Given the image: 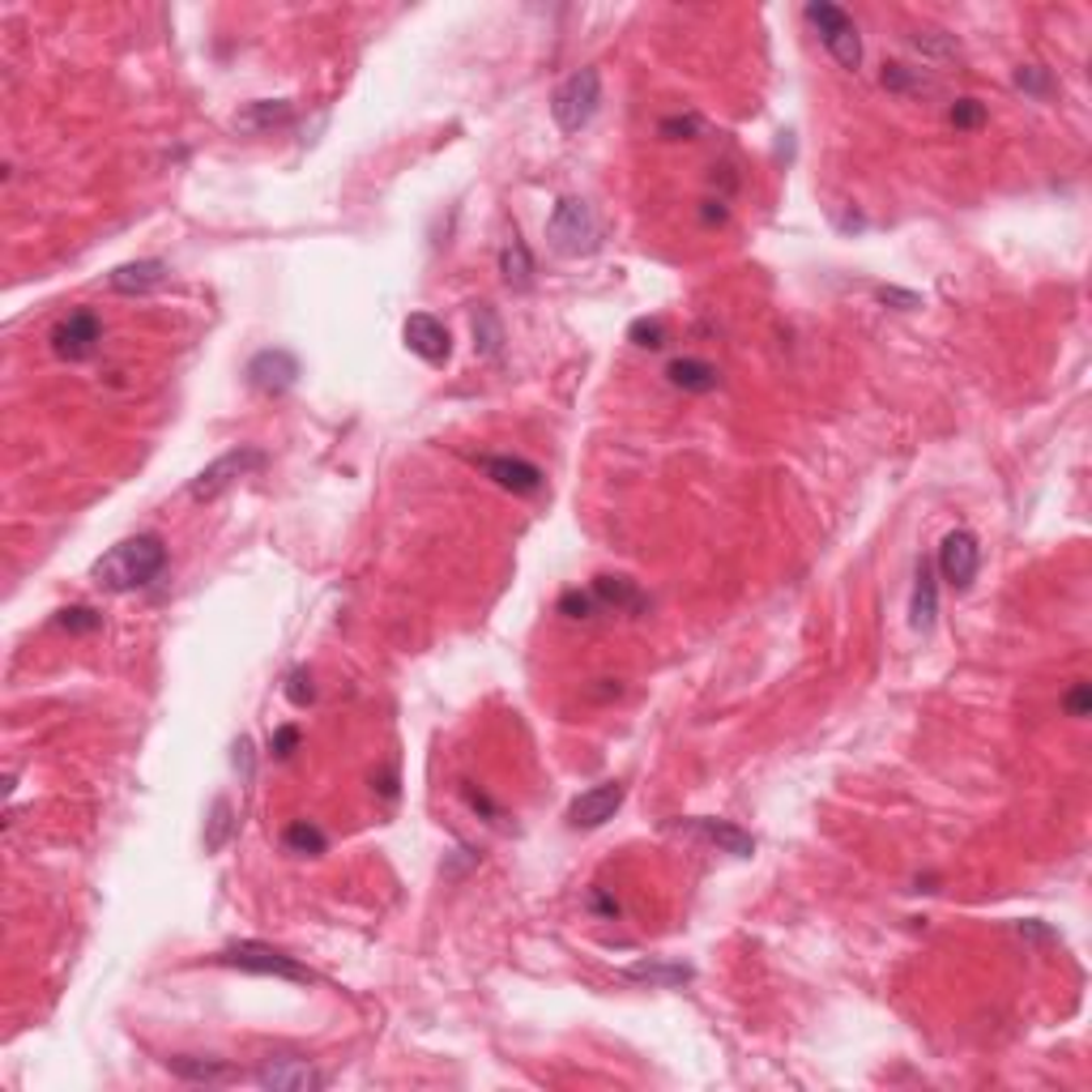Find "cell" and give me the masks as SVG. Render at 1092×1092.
<instances>
[{
    "label": "cell",
    "mask_w": 1092,
    "mask_h": 1092,
    "mask_svg": "<svg viewBox=\"0 0 1092 1092\" xmlns=\"http://www.w3.org/2000/svg\"><path fill=\"white\" fill-rule=\"evenodd\" d=\"M163 568H167L163 538L158 534H137V538L116 542L107 555H98L90 564V581L103 594H133V589H145Z\"/></svg>",
    "instance_id": "6da1fadb"
},
{
    "label": "cell",
    "mask_w": 1092,
    "mask_h": 1092,
    "mask_svg": "<svg viewBox=\"0 0 1092 1092\" xmlns=\"http://www.w3.org/2000/svg\"><path fill=\"white\" fill-rule=\"evenodd\" d=\"M547 240L559 257H589L602 248V222L594 218L589 201L581 197H564L547 222Z\"/></svg>",
    "instance_id": "7a4b0ae2"
},
{
    "label": "cell",
    "mask_w": 1092,
    "mask_h": 1092,
    "mask_svg": "<svg viewBox=\"0 0 1092 1092\" xmlns=\"http://www.w3.org/2000/svg\"><path fill=\"white\" fill-rule=\"evenodd\" d=\"M598 107H602V73L594 64L568 73L559 81V90L551 94V116L564 133H581L598 116Z\"/></svg>",
    "instance_id": "3957f363"
},
{
    "label": "cell",
    "mask_w": 1092,
    "mask_h": 1092,
    "mask_svg": "<svg viewBox=\"0 0 1092 1092\" xmlns=\"http://www.w3.org/2000/svg\"><path fill=\"white\" fill-rule=\"evenodd\" d=\"M218 965L227 969H240V973H257V978H282V982H317L308 965H299L295 956L270 948V943H257V939H244V943H231L214 956Z\"/></svg>",
    "instance_id": "277c9868"
},
{
    "label": "cell",
    "mask_w": 1092,
    "mask_h": 1092,
    "mask_svg": "<svg viewBox=\"0 0 1092 1092\" xmlns=\"http://www.w3.org/2000/svg\"><path fill=\"white\" fill-rule=\"evenodd\" d=\"M806 21L819 30V39H824V47L832 51V60L841 64V68H858L862 64V39H858V26H853V17L841 9V4H828V0H811L806 4Z\"/></svg>",
    "instance_id": "5b68a950"
},
{
    "label": "cell",
    "mask_w": 1092,
    "mask_h": 1092,
    "mask_svg": "<svg viewBox=\"0 0 1092 1092\" xmlns=\"http://www.w3.org/2000/svg\"><path fill=\"white\" fill-rule=\"evenodd\" d=\"M257 470H265V452L252 448V444H240V448L222 452L218 461H210V465L193 478L188 495H193L197 504H210V499H218L227 487H235L240 478H248V474H257Z\"/></svg>",
    "instance_id": "8992f818"
},
{
    "label": "cell",
    "mask_w": 1092,
    "mask_h": 1092,
    "mask_svg": "<svg viewBox=\"0 0 1092 1092\" xmlns=\"http://www.w3.org/2000/svg\"><path fill=\"white\" fill-rule=\"evenodd\" d=\"M935 568L939 576L952 585V589H969L978 568H982V547L969 529H952L943 542H939V555H935Z\"/></svg>",
    "instance_id": "52a82bcc"
},
{
    "label": "cell",
    "mask_w": 1092,
    "mask_h": 1092,
    "mask_svg": "<svg viewBox=\"0 0 1092 1092\" xmlns=\"http://www.w3.org/2000/svg\"><path fill=\"white\" fill-rule=\"evenodd\" d=\"M98 342H103V321L94 317V312H68L56 329H51V351L60 355V359H68V364H81V359H90L94 351H98Z\"/></svg>",
    "instance_id": "ba28073f"
},
{
    "label": "cell",
    "mask_w": 1092,
    "mask_h": 1092,
    "mask_svg": "<svg viewBox=\"0 0 1092 1092\" xmlns=\"http://www.w3.org/2000/svg\"><path fill=\"white\" fill-rule=\"evenodd\" d=\"M261 1089L270 1092H321L329 1080L308 1063V1059H295V1055H282V1059H265L252 1076Z\"/></svg>",
    "instance_id": "9c48e42d"
},
{
    "label": "cell",
    "mask_w": 1092,
    "mask_h": 1092,
    "mask_svg": "<svg viewBox=\"0 0 1092 1092\" xmlns=\"http://www.w3.org/2000/svg\"><path fill=\"white\" fill-rule=\"evenodd\" d=\"M401 338H405L410 355H418L422 364H431V367L448 364V355H452V338H448L444 321H435L431 312H414V317H405Z\"/></svg>",
    "instance_id": "30bf717a"
},
{
    "label": "cell",
    "mask_w": 1092,
    "mask_h": 1092,
    "mask_svg": "<svg viewBox=\"0 0 1092 1092\" xmlns=\"http://www.w3.org/2000/svg\"><path fill=\"white\" fill-rule=\"evenodd\" d=\"M295 380H299V359H295L291 351H282V347L261 351V355H252V364H248V384H252L257 393H265V397L291 393Z\"/></svg>",
    "instance_id": "8fae6325"
},
{
    "label": "cell",
    "mask_w": 1092,
    "mask_h": 1092,
    "mask_svg": "<svg viewBox=\"0 0 1092 1092\" xmlns=\"http://www.w3.org/2000/svg\"><path fill=\"white\" fill-rule=\"evenodd\" d=\"M624 785L619 781H602V785H594V789H585L581 798H572V806H568V824L572 828H602L606 819H615V811L624 806Z\"/></svg>",
    "instance_id": "7c38bea8"
},
{
    "label": "cell",
    "mask_w": 1092,
    "mask_h": 1092,
    "mask_svg": "<svg viewBox=\"0 0 1092 1092\" xmlns=\"http://www.w3.org/2000/svg\"><path fill=\"white\" fill-rule=\"evenodd\" d=\"M482 474L495 482V487H504V491H512V495H538L542 491V470L534 465V461H521V457H482Z\"/></svg>",
    "instance_id": "4fadbf2b"
},
{
    "label": "cell",
    "mask_w": 1092,
    "mask_h": 1092,
    "mask_svg": "<svg viewBox=\"0 0 1092 1092\" xmlns=\"http://www.w3.org/2000/svg\"><path fill=\"white\" fill-rule=\"evenodd\" d=\"M589 594H594L598 611H615V615H645L649 611V598L628 576H594Z\"/></svg>",
    "instance_id": "5bb4252c"
},
{
    "label": "cell",
    "mask_w": 1092,
    "mask_h": 1092,
    "mask_svg": "<svg viewBox=\"0 0 1092 1092\" xmlns=\"http://www.w3.org/2000/svg\"><path fill=\"white\" fill-rule=\"evenodd\" d=\"M167 282V265L163 261H128V265H116L107 274V287L116 295H150Z\"/></svg>",
    "instance_id": "9a60e30c"
},
{
    "label": "cell",
    "mask_w": 1092,
    "mask_h": 1092,
    "mask_svg": "<svg viewBox=\"0 0 1092 1092\" xmlns=\"http://www.w3.org/2000/svg\"><path fill=\"white\" fill-rule=\"evenodd\" d=\"M939 619V581H935V564L918 559V576H913V602H909V624L913 632H930Z\"/></svg>",
    "instance_id": "2e32d148"
},
{
    "label": "cell",
    "mask_w": 1092,
    "mask_h": 1092,
    "mask_svg": "<svg viewBox=\"0 0 1092 1092\" xmlns=\"http://www.w3.org/2000/svg\"><path fill=\"white\" fill-rule=\"evenodd\" d=\"M688 828L692 832H701L705 841H713L722 853H729V858H751L755 853V841L742 832V828H734V824H726V819H688Z\"/></svg>",
    "instance_id": "e0dca14e"
},
{
    "label": "cell",
    "mask_w": 1092,
    "mask_h": 1092,
    "mask_svg": "<svg viewBox=\"0 0 1092 1092\" xmlns=\"http://www.w3.org/2000/svg\"><path fill=\"white\" fill-rule=\"evenodd\" d=\"M499 274H504V282L512 287V291H529L534 287V257H529V248H525V240L512 231L508 235V244L499 248Z\"/></svg>",
    "instance_id": "ac0fdd59"
},
{
    "label": "cell",
    "mask_w": 1092,
    "mask_h": 1092,
    "mask_svg": "<svg viewBox=\"0 0 1092 1092\" xmlns=\"http://www.w3.org/2000/svg\"><path fill=\"white\" fill-rule=\"evenodd\" d=\"M666 380L675 388H683V393H713L722 384L718 367L705 364V359H675V364L666 367Z\"/></svg>",
    "instance_id": "d6986e66"
},
{
    "label": "cell",
    "mask_w": 1092,
    "mask_h": 1092,
    "mask_svg": "<svg viewBox=\"0 0 1092 1092\" xmlns=\"http://www.w3.org/2000/svg\"><path fill=\"white\" fill-rule=\"evenodd\" d=\"M287 120H291V103L287 98H257V103H248L235 116V128L240 133H265V128L287 124Z\"/></svg>",
    "instance_id": "ffe728a7"
},
{
    "label": "cell",
    "mask_w": 1092,
    "mask_h": 1092,
    "mask_svg": "<svg viewBox=\"0 0 1092 1092\" xmlns=\"http://www.w3.org/2000/svg\"><path fill=\"white\" fill-rule=\"evenodd\" d=\"M624 978L628 982H645V986H683V982H692V969L688 965H666V960H636V965H628L624 969Z\"/></svg>",
    "instance_id": "44dd1931"
},
{
    "label": "cell",
    "mask_w": 1092,
    "mask_h": 1092,
    "mask_svg": "<svg viewBox=\"0 0 1092 1092\" xmlns=\"http://www.w3.org/2000/svg\"><path fill=\"white\" fill-rule=\"evenodd\" d=\"M282 849L295 853V858H321L329 849V836L312 824V819H295L287 832H282Z\"/></svg>",
    "instance_id": "7402d4cb"
},
{
    "label": "cell",
    "mask_w": 1092,
    "mask_h": 1092,
    "mask_svg": "<svg viewBox=\"0 0 1092 1092\" xmlns=\"http://www.w3.org/2000/svg\"><path fill=\"white\" fill-rule=\"evenodd\" d=\"M474 351L482 359H499V351H504V325H499L495 308H487V304L474 308Z\"/></svg>",
    "instance_id": "603a6c76"
},
{
    "label": "cell",
    "mask_w": 1092,
    "mask_h": 1092,
    "mask_svg": "<svg viewBox=\"0 0 1092 1092\" xmlns=\"http://www.w3.org/2000/svg\"><path fill=\"white\" fill-rule=\"evenodd\" d=\"M167 1067L180 1076V1080H193V1085H218L231 1076L227 1063L218 1059H193V1055H180V1059H167Z\"/></svg>",
    "instance_id": "cb8c5ba5"
},
{
    "label": "cell",
    "mask_w": 1092,
    "mask_h": 1092,
    "mask_svg": "<svg viewBox=\"0 0 1092 1092\" xmlns=\"http://www.w3.org/2000/svg\"><path fill=\"white\" fill-rule=\"evenodd\" d=\"M231 832H235V811H231L227 798H218V802L210 806V819H205V849L218 853V849L231 841Z\"/></svg>",
    "instance_id": "d4e9b609"
},
{
    "label": "cell",
    "mask_w": 1092,
    "mask_h": 1092,
    "mask_svg": "<svg viewBox=\"0 0 1092 1092\" xmlns=\"http://www.w3.org/2000/svg\"><path fill=\"white\" fill-rule=\"evenodd\" d=\"M879 81L892 90V94H918V90H930L926 77H918V68H905V64H883Z\"/></svg>",
    "instance_id": "484cf974"
},
{
    "label": "cell",
    "mask_w": 1092,
    "mask_h": 1092,
    "mask_svg": "<svg viewBox=\"0 0 1092 1092\" xmlns=\"http://www.w3.org/2000/svg\"><path fill=\"white\" fill-rule=\"evenodd\" d=\"M948 120H952V128L973 133V128L986 124V103H978V98H956V103L948 107Z\"/></svg>",
    "instance_id": "4316f807"
},
{
    "label": "cell",
    "mask_w": 1092,
    "mask_h": 1092,
    "mask_svg": "<svg viewBox=\"0 0 1092 1092\" xmlns=\"http://www.w3.org/2000/svg\"><path fill=\"white\" fill-rule=\"evenodd\" d=\"M1016 86H1020L1025 94H1033V98H1050V94H1055V77H1050L1042 64H1025V68H1016Z\"/></svg>",
    "instance_id": "83f0119b"
},
{
    "label": "cell",
    "mask_w": 1092,
    "mask_h": 1092,
    "mask_svg": "<svg viewBox=\"0 0 1092 1092\" xmlns=\"http://www.w3.org/2000/svg\"><path fill=\"white\" fill-rule=\"evenodd\" d=\"M56 628H64V632H98V628H103V615L90 611V606H68V611L56 615Z\"/></svg>",
    "instance_id": "f1b7e54d"
},
{
    "label": "cell",
    "mask_w": 1092,
    "mask_h": 1092,
    "mask_svg": "<svg viewBox=\"0 0 1092 1092\" xmlns=\"http://www.w3.org/2000/svg\"><path fill=\"white\" fill-rule=\"evenodd\" d=\"M628 342H636L645 351H662L666 347V329H662V321H632Z\"/></svg>",
    "instance_id": "f546056e"
},
{
    "label": "cell",
    "mask_w": 1092,
    "mask_h": 1092,
    "mask_svg": "<svg viewBox=\"0 0 1092 1092\" xmlns=\"http://www.w3.org/2000/svg\"><path fill=\"white\" fill-rule=\"evenodd\" d=\"M594 611H598V602H594V594H581V589H568L564 598H559V615L564 619H594Z\"/></svg>",
    "instance_id": "4dcf8cb0"
},
{
    "label": "cell",
    "mask_w": 1092,
    "mask_h": 1092,
    "mask_svg": "<svg viewBox=\"0 0 1092 1092\" xmlns=\"http://www.w3.org/2000/svg\"><path fill=\"white\" fill-rule=\"evenodd\" d=\"M658 133H662L666 141H692V137L701 133V120H696V116H666V120L658 124Z\"/></svg>",
    "instance_id": "1f68e13d"
},
{
    "label": "cell",
    "mask_w": 1092,
    "mask_h": 1092,
    "mask_svg": "<svg viewBox=\"0 0 1092 1092\" xmlns=\"http://www.w3.org/2000/svg\"><path fill=\"white\" fill-rule=\"evenodd\" d=\"M287 701H291L295 709H308V705L317 701V688H312V675H308V671H291V679H287Z\"/></svg>",
    "instance_id": "d6a6232c"
},
{
    "label": "cell",
    "mask_w": 1092,
    "mask_h": 1092,
    "mask_svg": "<svg viewBox=\"0 0 1092 1092\" xmlns=\"http://www.w3.org/2000/svg\"><path fill=\"white\" fill-rule=\"evenodd\" d=\"M913 47L926 51V56H956V43H952L948 34H939V30H918V34H913Z\"/></svg>",
    "instance_id": "836d02e7"
},
{
    "label": "cell",
    "mask_w": 1092,
    "mask_h": 1092,
    "mask_svg": "<svg viewBox=\"0 0 1092 1092\" xmlns=\"http://www.w3.org/2000/svg\"><path fill=\"white\" fill-rule=\"evenodd\" d=\"M1063 709H1067V718H1089V709H1092V688H1089V683H1076V688L1067 692Z\"/></svg>",
    "instance_id": "e575fe53"
},
{
    "label": "cell",
    "mask_w": 1092,
    "mask_h": 1092,
    "mask_svg": "<svg viewBox=\"0 0 1092 1092\" xmlns=\"http://www.w3.org/2000/svg\"><path fill=\"white\" fill-rule=\"evenodd\" d=\"M879 299H883V304H896L901 312H913V308H922V299H918L913 291H896V287H883V291H879Z\"/></svg>",
    "instance_id": "d590c367"
},
{
    "label": "cell",
    "mask_w": 1092,
    "mask_h": 1092,
    "mask_svg": "<svg viewBox=\"0 0 1092 1092\" xmlns=\"http://www.w3.org/2000/svg\"><path fill=\"white\" fill-rule=\"evenodd\" d=\"M270 747H274V755H278V759H287V755L299 747V726H282L278 734H274V742H270Z\"/></svg>",
    "instance_id": "8d00e7d4"
},
{
    "label": "cell",
    "mask_w": 1092,
    "mask_h": 1092,
    "mask_svg": "<svg viewBox=\"0 0 1092 1092\" xmlns=\"http://www.w3.org/2000/svg\"><path fill=\"white\" fill-rule=\"evenodd\" d=\"M231 759H235L240 776H244V781H252V738H240V742H235V755H231Z\"/></svg>",
    "instance_id": "74e56055"
},
{
    "label": "cell",
    "mask_w": 1092,
    "mask_h": 1092,
    "mask_svg": "<svg viewBox=\"0 0 1092 1092\" xmlns=\"http://www.w3.org/2000/svg\"><path fill=\"white\" fill-rule=\"evenodd\" d=\"M589 909H598L602 918H619V905L611 896H602V892H589Z\"/></svg>",
    "instance_id": "f35d334b"
},
{
    "label": "cell",
    "mask_w": 1092,
    "mask_h": 1092,
    "mask_svg": "<svg viewBox=\"0 0 1092 1092\" xmlns=\"http://www.w3.org/2000/svg\"><path fill=\"white\" fill-rule=\"evenodd\" d=\"M701 218L713 227V222H726L729 218V210H726V201H705V210H701Z\"/></svg>",
    "instance_id": "ab89813d"
}]
</instances>
